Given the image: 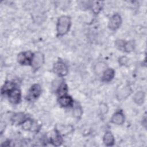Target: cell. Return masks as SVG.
Listing matches in <instances>:
<instances>
[{"mask_svg":"<svg viewBox=\"0 0 147 147\" xmlns=\"http://www.w3.org/2000/svg\"><path fill=\"white\" fill-rule=\"evenodd\" d=\"M71 25L70 17L67 16L60 17L57 20L56 29L58 36H63L69 30Z\"/></svg>","mask_w":147,"mask_h":147,"instance_id":"cell-1","label":"cell"},{"mask_svg":"<svg viewBox=\"0 0 147 147\" xmlns=\"http://www.w3.org/2000/svg\"><path fill=\"white\" fill-rule=\"evenodd\" d=\"M34 54L30 51L20 53L17 56V61L21 65H32Z\"/></svg>","mask_w":147,"mask_h":147,"instance_id":"cell-2","label":"cell"},{"mask_svg":"<svg viewBox=\"0 0 147 147\" xmlns=\"http://www.w3.org/2000/svg\"><path fill=\"white\" fill-rule=\"evenodd\" d=\"M53 71L59 76L63 77L67 75L68 72V69L65 63L60 60L53 64Z\"/></svg>","mask_w":147,"mask_h":147,"instance_id":"cell-3","label":"cell"},{"mask_svg":"<svg viewBox=\"0 0 147 147\" xmlns=\"http://www.w3.org/2000/svg\"><path fill=\"white\" fill-rule=\"evenodd\" d=\"M44 62V55L40 52H36L35 54H34L32 63V66L33 69L34 71H37L42 66Z\"/></svg>","mask_w":147,"mask_h":147,"instance_id":"cell-4","label":"cell"},{"mask_svg":"<svg viewBox=\"0 0 147 147\" xmlns=\"http://www.w3.org/2000/svg\"><path fill=\"white\" fill-rule=\"evenodd\" d=\"M122 24V18L119 14H114L110 18L109 22V28L111 30H117Z\"/></svg>","mask_w":147,"mask_h":147,"instance_id":"cell-5","label":"cell"},{"mask_svg":"<svg viewBox=\"0 0 147 147\" xmlns=\"http://www.w3.org/2000/svg\"><path fill=\"white\" fill-rule=\"evenodd\" d=\"M7 95L9 96L10 102L13 104H17L21 100V91L17 88H15L10 91L9 93H7Z\"/></svg>","mask_w":147,"mask_h":147,"instance_id":"cell-6","label":"cell"},{"mask_svg":"<svg viewBox=\"0 0 147 147\" xmlns=\"http://www.w3.org/2000/svg\"><path fill=\"white\" fill-rule=\"evenodd\" d=\"M41 93V88L38 84H34L30 87L28 95V99L33 100L37 99Z\"/></svg>","mask_w":147,"mask_h":147,"instance_id":"cell-7","label":"cell"},{"mask_svg":"<svg viewBox=\"0 0 147 147\" xmlns=\"http://www.w3.org/2000/svg\"><path fill=\"white\" fill-rule=\"evenodd\" d=\"M57 101L59 104L61 106L64 107H69L74 105V100L71 96L67 95L66 94L59 96L57 99Z\"/></svg>","mask_w":147,"mask_h":147,"instance_id":"cell-8","label":"cell"},{"mask_svg":"<svg viewBox=\"0 0 147 147\" xmlns=\"http://www.w3.org/2000/svg\"><path fill=\"white\" fill-rule=\"evenodd\" d=\"M125 121V116L122 110L116 111L111 118V122L116 125H122Z\"/></svg>","mask_w":147,"mask_h":147,"instance_id":"cell-9","label":"cell"},{"mask_svg":"<svg viewBox=\"0 0 147 147\" xmlns=\"http://www.w3.org/2000/svg\"><path fill=\"white\" fill-rule=\"evenodd\" d=\"M115 76V71L112 68H107L103 72L102 77L103 82H109L113 80Z\"/></svg>","mask_w":147,"mask_h":147,"instance_id":"cell-10","label":"cell"},{"mask_svg":"<svg viewBox=\"0 0 147 147\" xmlns=\"http://www.w3.org/2000/svg\"><path fill=\"white\" fill-rule=\"evenodd\" d=\"M114 138L110 131H107L103 136V142L106 146H113L114 144Z\"/></svg>","mask_w":147,"mask_h":147,"instance_id":"cell-11","label":"cell"},{"mask_svg":"<svg viewBox=\"0 0 147 147\" xmlns=\"http://www.w3.org/2000/svg\"><path fill=\"white\" fill-rule=\"evenodd\" d=\"M50 142L55 146H59L62 144L63 139L60 133L57 130H55V134L50 139Z\"/></svg>","mask_w":147,"mask_h":147,"instance_id":"cell-12","label":"cell"},{"mask_svg":"<svg viewBox=\"0 0 147 147\" xmlns=\"http://www.w3.org/2000/svg\"><path fill=\"white\" fill-rule=\"evenodd\" d=\"M25 119V115L22 113L15 114L14 115H13L11 118L13 122L16 124H22Z\"/></svg>","mask_w":147,"mask_h":147,"instance_id":"cell-13","label":"cell"},{"mask_svg":"<svg viewBox=\"0 0 147 147\" xmlns=\"http://www.w3.org/2000/svg\"><path fill=\"white\" fill-rule=\"evenodd\" d=\"M145 99V93L142 91H138L134 96L133 100L134 102L139 105H142L144 102Z\"/></svg>","mask_w":147,"mask_h":147,"instance_id":"cell-14","label":"cell"},{"mask_svg":"<svg viewBox=\"0 0 147 147\" xmlns=\"http://www.w3.org/2000/svg\"><path fill=\"white\" fill-rule=\"evenodd\" d=\"M15 84L13 82H6L3 87L1 88V92L2 94L5 93H9L10 91H11L13 89L15 88Z\"/></svg>","mask_w":147,"mask_h":147,"instance_id":"cell-15","label":"cell"},{"mask_svg":"<svg viewBox=\"0 0 147 147\" xmlns=\"http://www.w3.org/2000/svg\"><path fill=\"white\" fill-rule=\"evenodd\" d=\"M67 91H68V87L67 84L64 82H61V83H60L58 86L56 90V92L59 95V96L65 95Z\"/></svg>","mask_w":147,"mask_h":147,"instance_id":"cell-16","label":"cell"},{"mask_svg":"<svg viewBox=\"0 0 147 147\" xmlns=\"http://www.w3.org/2000/svg\"><path fill=\"white\" fill-rule=\"evenodd\" d=\"M83 111L81 106L78 103H75L73 107V114L77 118H80L82 116Z\"/></svg>","mask_w":147,"mask_h":147,"instance_id":"cell-17","label":"cell"},{"mask_svg":"<svg viewBox=\"0 0 147 147\" xmlns=\"http://www.w3.org/2000/svg\"><path fill=\"white\" fill-rule=\"evenodd\" d=\"M135 47V44L134 41H125L123 46V50L126 52H130L134 50Z\"/></svg>","mask_w":147,"mask_h":147,"instance_id":"cell-18","label":"cell"},{"mask_svg":"<svg viewBox=\"0 0 147 147\" xmlns=\"http://www.w3.org/2000/svg\"><path fill=\"white\" fill-rule=\"evenodd\" d=\"M22 128L26 130H31L34 126V123L31 119H26L22 123Z\"/></svg>","mask_w":147,"mask_h":147,"instance_id":"cell-19","label":"cell"},{"mask_svg":"<svg viewBox=\"0 0 147 147\" xmlns=\"http://www.w3.org/2000/svg\"><path fill=\"white\" fill-rule=\"evenodd\" d=\"M106 69V65L105 63L103 62H99L97 63L95 67V72L97 74H99L100 73H102Z\"/></svg>","mask_w":147,"mask_h":147,"instance_id":"cell-20","label":"cell"},{"mask_svg":"<svg viewBox=\"0 0 147 147\" xmlns=\"http://www.w3.org/2000/svg\"><path fill=\"white\" fill-rule=\"evenodd\" d=\"M100 2H95L94 4L91 5L92 9L93 10L94 12L95 13H98L102 9V5H100Z\"/></svg>","mask_w":147,"mask_h":147,"instance_id":"cell-21","label":"cell"},{"mask_svg":"<svg viewBox=\"0 0 147 147\" xmlns=\"http://www.w3.org/2000/svg\"><path fill=\"white\" fill-rule=\"evenodd\" d=\"M125 41L122 40H118L115 41V45L116 47L121 50H123V46L125 44Z\"/></svg>","mask_w":147,"mask_h":147,"instance_id":"cell-22","label":"cell"},{"mask_svg":"<svg viewBox=\"0 0 147 147\" xmlns=\"http://www.w3.org/2000/svg\"><path fill=\"white\" fill-rule=\"evenodd\" d=\"M118 61H119V63L120 64V65H124L127 64V63L128 61V59L126 56H121L119 58Z\"/></svg>","mask_w":147,"mask_h":147,"instance_id":"cell-23","label":"cell"},{"mask_svg":"<svg viewBox=\"0 0 147 147\" xmlns=\"http://www.w3.org/2000/svg\"><path fill=\"white\" fill-rule=\"evenodd\" d=\"M100 108H101V111L103 112V113H106L107 111V106L104 104L103 105H102V106H100Z\"/></svg>","mask_w":147,"mask_h":147,"instance_id":"cell-24","label":"cell"}]
</instances>
